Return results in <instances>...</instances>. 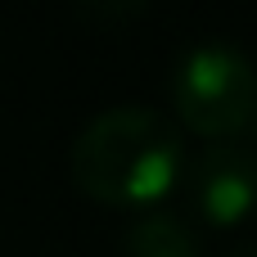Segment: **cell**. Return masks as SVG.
<instances>
[{
	"label": "cell",
	"mask_w": 257,
	"mask_h": 257,
	"mask_svg": "<svg viewBox=\"0 0 257 257\" xmlns=\"http://www.w3.org/2000/svg\"><path fill=\"white\" fill-rule=\"evenodd\" d=\"M172 104L185 131L203 140H239L257 108V68L230 41H199L176 59Z\"/></svg>",
	"instance_id": "cell-2"
},
{
	"label": "cell",
	"mask_w": 257,
	"mask_h": 257,
	"mask_svg": "<svg viewBox=\"0 0 257 257\" xmlns=\"http://www.w3.org/2000/svg\"><path fill=\"white\" fill-rule=\"evenodd\" d=\"M122 257H199V244H194V230L185 217L149 208L131 221Z\"/></svg>",
	"instance_id": "cell-4"
},
{
	"label": "cell",
	"mask_w": 257,
	"mask_h": 257,
	"mask_svg": "<svg viewBox=\"0 0 257 257\" xmlns=\"http://www.w3.org/2000/svg\"><path fill=\"white\" fill-rule=\"evenodd\" d=\"M244 136H248V145L257 149V108H253V117H248V126H244Z\"/></svg>",
	"instance_id": "cell-7"
},
{
	"label": "cell",
	"mask_w": 257,
	"mask_h": 257,
	"mask_svg": "<svg viewBox=\"0 0 257 257\" xmlns=\"http://www.w3.org/2000/svg\"><path fill=\"white\" fill-rule=\"evenodd\" d=\"M185 176L181 126L145 104H117L95 113L72 140V181L81 194L108 208L149 212Z\"/></svg>",
	"instance_id": "cell-1"
},
{
	"label": "cell",
	"mask_w": 257,
	"mask_h": 257,
	"mask_svg": "<svg viewBox=\"0 0 257 257\" xmlns=\"http://www.w3.org/2000/svg\"><path fill=\"white\" fill-rule=\"evenodd\" d=\"M190 203L208 226H239L257 212V149L248 140H208L190 163Z\"/></svg>",
	"instance_id": "cell-3"
},
{
	"label": "cell",
	"mask_w": 257,
	"mask_h": 257,
	"mask_svg": "<svg viewBox=\"0 0 257 257\" xmlns=\"http://www.w3.org/2000/svg\"><path fill=\"white\" fill-rule=\"evenodd\" d=\"M86 18H95V23H122V18H131V14H140L149 0H72Z\"/></svg>",
	"instance_id": "cell-5"
},
{
	"label": "cell",
	"mask_w": 257,
	"mask_h": 257,
	"mask_svg": "<svg viewBox=\"0 0 257 257\" xmlns=\"http://www.w3.org/2000/svg\"><path fill=\"white\" fill-rule=\"evenodd\" d=\"M230 257H257V244L248 239V244H239V248H230Z\"/></svg>",
	"instance_id": "cell-6"
}]
</instances>
